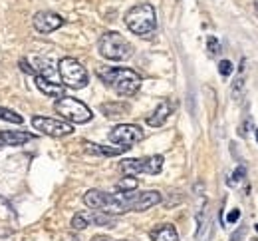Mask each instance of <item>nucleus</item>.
I'll list each match as a JSON object with an SVG mask.
<instances>
[{
	"mask_svg": "<svg viewBox=\"0 0 258 241\" xmlns=\"http://www.w3.org/2000/svg\"><path fill=\"white\" fill-rule=\"evenodd\" d=\"M244 78H246V60L240 62L236 82H234V86H232V96H234V98H238V96L242 94V90H244Z\"/></svg>",
	"mask_w": 258,
	"mask_h": 241,
	"instance_id": "nucleus-16",
	"label": "nucleus"
},
{
	"mask_svg": "<svg viewBox=\"0 0 258 241\" xmlns=\"http://www.w3.org/2000/svg\"><path fill=\"white\" fill-rule=\"evenodd\" d=\"M169 114H171V104L169 102H161L157 108H155V112L147 118V124L151 126V128H161L163 124L167 122V118H169Z\"/></svg>",
	"mask_w": 258,
	"mask_h": 241,
	"instance_id": "nucleus-13",
	"label": "nucleus"
},
{
	"mask_svg": "<svg viewBox=\"0 0 258 241\" xmlns=\"http://www.w3.org/2000/svg\"><path fill=\"white\" fill-rule=\"evenodd\" d=\"M244 177H246V168H244V166H238V168L232 172V175L228 177V185H230V187H236L240 181H244Z\"/></svg>",
	"mask_w": 258,
	"mask_h": 241,
	"instance_id": "nucleus-21",
	"label": "nucleus"
},
{
	"mask_svg": "<svg viewBox=\"0 0 258 241\" xmlns=\"http://www.w3.org/2000/svg\"><path fill=\"white\" fill-rule=\"evenodd\" d=\"M254 10H256V14H258V0H254Z\"/></svg>",
	"mask_w": 258,
	"mask_h": 241,
	"instance_id": "nucleus-28",
	"label": "nucleus"
},
{
	"mask_svg": "<svg viewBox=\"0 0 258 241\" xmlns=\"http://www.w3.org/2000/svg\"><path fill=\"white\" fill-rule=\"evenodd\" d=\"M32 126L44 136L50 138H64L74 134V126L64 120H56V118H46V116H34Z\"/></svg>",
	"mask_w": 258,
	"mask_h": 241,
	"instance_id": "nucleus-7",
	"label": "nucleus"
},
{
	"mask_svg": "<svg viewBox=\"0 0 258 241\" xmlns=\"http://www.w3.org/2000/svg\"><path fill=\"white\" fill-rule=\"evenodd\" d=\"M232 70H234V66H232V62L230 60H221L219 62V72H221V76H230L232 74Z\"/></svg>",
	"mask_w": 258,
	"mask_h": 241,
	"instance_id": "nucleus-22",
	"label": "nucleus"
},
{
	"mask_svg": "<svg viewBox=\"0 0 258 241\" xmlns=\"http://www.w3.org/2000/svg\"><path fill=\"white\" fill-rule=\"evenodd\" d=\"M256 141H258V130H256Z\"/></svg>",
	"mask_w": 258,
	"mask_h": 241,
	"instance_id": "nucleus-30",
	"label": "nucleus"
},
{
	"mask_svg": "<svg viewBox=\"0 0 258 241\" xmlns=\"http://www.w3.org/2000/svg\"><path fill=\"white\" fill-rule=\"evenodd\" d=\"M2 146H4V143H2V139H0V148H2Z\"/></svg>",
	"mask_w": 258,
	"mask_h": 241,
	"instance_id": "nucleus-29",
	"label": "nucleus"
},
{
	"mask_svg": "<svg viewBox=\"0 0 258 241\" xmlns=\"http://www.w3.org/2000/svg\"><path fill=\"white\" fill-rule=\"evenodd\" d=\"M163 156H147V158H129L121 162V173L123 175H139V173H149V175H157L163 170Z\"/></svg>",
	"mask_w": 258,
	"mask_h": 241,
	"instance_id": "nucleus-6",
	"label": "nucleus"
},
{
	"mask_svg": "<svg viewBox=\"0 0 258 241\" xmlns=\"http://www.w3.org/2000/svg\"><path fill=\"white\" fill-rule=\"evenodd\" d=\"M244 233H246V229H244V227H238V229H236V233H232V235H230V241H240L242 237H244Z\"/></svg>",
	"mask_w": 258,
	"mask_h": 241,
	"instance_id": "nucleus-26",
	"label": "nucleus"
},
{
	"mask_svg": "<svg viewBox=\"0 0 258 241\" xmlns=\"http://www.w3.org/2000/svg\"><path fill=\"white\" fill-rule=\"evenodd\" d=\"M101 110L105 112V116H121L123 112H127V106H123V104H103Z\"/></svg>",
	"mask_w": 258,
	"mask_h": 241,
	"instance_id": "nucleus-20",
	"label": "nucleus"
},
{
	"mask_svg": "<svg viewBox=\"0 0 258 241\" xmlns=\"http://www.w3.org/2000/svg\"><path fill=\"white\" fill-rule=\"evenodd\" d=\"M107 138H109V141L117 143L119 148L129 150L131 146H135V143H139L143 139V130L139 126H135V124H119L109 132Z\"/></svg>",
	"mask_w": 258,
	"mask_h": 241,
	"instance_id": "nucleus-8",
	"label": "nucleus"
},
{
	"mask_svg": "<svg viewBox=\"0 0 258 241\" xmlns=\"http://www.w3.org/2000/svg\"><path fill=\"white\" fill-rule=\"evenodd\" d=\"M99 80L109 86L117 96H135L141 88V76L131 68H113V66H105V68H97Z\"/></svg>",
	"mask_w": 258,
	"mask_h": 241,
	"instance_id": "nucleus-1",
	"label": "nucleus"
},
{
	"mask_svg": "<svg viewBox=\"0 0 258 241\" xmlns=\"http://www.w3.org/2000/svg\"><path fill=\"white\" fill-rule=\"evenodd\" d=\"M209 50H211V54H217L219 50H221V46H219V42H217V38H209Z\"/></svg>",
	"mask_w": 258,
	"mask_h": 241,
	"instance_id": "nucleus-24",
	"label": "nucleus"
},
{
	"mask_svg": "<svg viewBox=\"0 0 258 241\" xmlns=\"http://www.w3.org/2000/svg\"><path fill=\"white\" fill-rule=\"evenodd\" d=\"M94 241H111V239H107V237H94Z\"/></svg>",
	"mask_w": 258,
	"mask_h": 241,
	"instance_id": "nucleus-27",
	"label": "nucleus"
},
{
	"mask_svg": "<svg viewBox=\"0 0 258 241\" xmlns=\"http://www.w3.org/2000/svg\"><path fill=\"white\" fill-rule=\"evenodd\" d=\"M34 82H36V88L44 94V96H48V98H64V84H60V82H52L50 78H46V76H34Z\"/></svg>",
	"mask_w": 258,
	"mask_h": 241,
	"instance_id": "nucleus-10",
	"label": "nucleus"
},
{
	"mask_svg": "<svg viewBox=\"0 0 258 241\" xmlns=\"http://www.w3.org/2000/svg\"><path fill=\"white\" fill-rule=\"evenodd\" d=\"M161 204V194L155 191V189H149V191H139L137 198H135V204H133V211H145L149 207Z\"/></svg>",
	"mask_w": 258,
	"mask_h": 241,
	"instance_id": "nucleus-11",
	"label": "nucleus"
},
{
	"mask_svg": "<svg viewBox=\"0 0 258 241\" xmlns=\"http://www.w3.org/2000/svg\"><path fill=\"white\" fill-rule=\"evenodd\" d=\"M84 150L92 156H119L125 152L123 148H107V146H99L94 141H84Z\"/></svg>",
	"mask_w": 258,
	"mask_h": 241,
	"instance_id": "nucleus-15",
	"label": "nucleus"
},
{
	"mask_svg": "<svg viewBox=\"0 0 258 241\" xmlns=\"http://www.w3.org/2000/svg\"><path fill=\"white\" fill-rule=\"evenodd\" d=\"M127 28L137 36H149L157 28V14L151 4H137L125 14Z\"/></svg>",
	"mask_w": 258,
	"mask_h": 241,
	"instance_id": "nucleus-2",
	"label": "nucleus"
},
{
	"mask_svg": "<svg viewBox=\"0 0 258 241\" xmlns=\"http://www.w3.org/2000/svg\"><path fill=\"white\" fill-rule=\"evenodd\" d=\"M139 185L137 177H131V175H125L123 179L117 181V191H123V194H129V191H135Z\"/></svg>",
	"mask_w": 258,
	"mask_h": 241,
	"instance_id": "nucleus-18",
	"label": "nucleus"
},
{
	"mask_svg": "<svg viewBox=\"0 0 258 241\" xmlns=\"http://www.w3.org/2000/svg\"><path fill=\"white\" fill-rule=\"evenodd\" d=\"M99 54L105 60L123 62V60L131 58L133 46L119 32H105V34L99 38Z\"/></svg>",
	"mask_w": 258,
	"mask_h": 241,
	"instance_id": "nucleus-3",
	"label": "nucleus"
},
{
	"mask_svg": "<svg viewBox=\"0 0 258 241\" xmlns=\"http://www.w3.org/2000/svg\"><path fill=\"white\" fill-rule=\"evenodd\" d=\"M58 72H60L62 84L68 86V88H74V90H82V88H86L88 82H90L88 70L84 68L76 58H70V56H66V58L60 60Z\"/></svg>",
	"mask_w": 258,
	"mask_h": 241,
	"instance_id": "nucleus-5",
	"label": "nucleus"
},
{
	"mask_svg": "<svg viewBox=\"0 0 258 241\" xmlns=\"http://www.w3.org/2000/svg\"><path fill=\"white\" fill-rule=\"evenodd\" d=\"M248 126H252V120H250V118H246V120H244V124L240 126L238 134H240V136H246V134H248Z\"/></svg>",
	"mask_w": 258,
	"mask_h": 241,
	"instance_id": "nucleus-25",
	"label": "nucleus"
},
{
	"mask_svg": "<svg viewBox=\"0 0 258 241\" xmlns=\"http://www.w3.org/2000/svg\"><path fill=\"white\" fill-rule=\"evenodd\" d=\"M88 225H92V221H90V213H76V215L72 217V229L82 231V229H86Z\"/></svg>",
	"mask_w": 258,
	"mask_h": 241,
	"instance_id": "nucleus-17",
	"label": "nucleus"
},
{
	"mask_svg": "<svg viewBox=\"0 0 258 241\" xmlns=\"http://www.w3.org/2000/svg\"><path fill=\"white\" fill-rule=\"evenodd\" d=\"M256 231H258V223H256Z\"/></svg>",
	"mask_w": 258,
	"mask_h": 241,
	"instance_id": "nucleus-31",
	"label": "nucleus"
},
{
	"mask_svg": "<svg viewBox=\"0 0 258 241\" xmlns=\"http://www.w3.org/2000/svg\"><path fill=\"white\" fill-rule=\"evenodd\" d=\"M54 110L62 118H66L70 124H88L94 118L92 110L86 104L82 102V100H78V98H70V96H64V98L56 100Z\"/></svg>",
	"mask_w": 258,
	"mask_h": 241,
	"instance_id": "nucleus-4",
	"label": "nucleus"
},
{
	"mask_svg": "<svg viewBox=\"0 0 258 241\" xmlns=\"http://www.w3.org/2000/svg\"><path fill=\"white\" fill-rule=\"evenodd\" d=\"M32 138V134L22 132V130H4V132H0V139H2L4 146H24Z\"/></svg>",
	"mask_w": 258,
	"mask_h": 241,
	"instance_id": "nucleus-12",
	"label": "nucleus"
},
{
	"mask_svg": "<svg viewBox=\"0 0 258 241\" xmlns=\"http://www.w3.org/2000/svg\"><path fill=\"white\" fill-rule=\"evenodd\" d=\"M240 219V209H230V213L226 215L225 223H228V225H232V223H236Z\"/></svg>",
	"mask_w": 258,
	"mask_h": 241,
	"instance_id": "nucleus-23",
	"label": "nucleus"
},
{
	"mask_svg": "<svg viewBox=\"0 0 258 241\" xmlns=\"http://www.w3.org/2000/svg\"><path fill=\"white\" fill-rule=\"evenodd\" d=\"M254 241H256V239H254Z\"/></svg>",
	"mask_w": 258,
	"mask_h": 241,
	"instance_id": "nucleus-32",
	"label": "nucleus"
},
{
	"mask_svg": "<svg viewBox=\"0 0 258 241\" xmlns=\"http://www.w3.org/2000/svg\"><path fill=\"white\" fill-rule=\"evenodd\" d=\"M151 241H179V233L171 223H163L151 231Z\"/></svg>",
	"mask_w": 258,
	"mask_h": 241,
	"instance_id": "nucleus-14",
	"label": "nucleus"
},
{
	"mask_svg": "<svg viewBox=\"0 0 258 241\" xmlns=\"http://www.w3.org/2000/svg\"><path fill=\"white\" fill-rule=\"evenodd\" d=\"M0 120H4V122H10V124H22V122H24V118H22L20 114H16L14 110L2 108V106H0Z\"/></svg>",
	"mask_w": 258,
	"mask_h": 241,
	"instance_id": "nucleus-19",
	"label": "nucleus"
},
{
	"mask_svg": "<svg viewBox=\"0 0 258 241\" xmlns=\"http://www.w3.org/2000/svg\"><path fill=\"white\" fill-rule=\"evenodd\" d=\"M32 24L40 34H52V32H56L58 28L64 26V18H62L60 14H56V12L40 10V12L34 14Z\"/></svg>",
	"mask_w": 258,
	"mask_h": 241,
	"instance_id": "nucleus-9",
	"label": "nucleus"
}]
</instances>
